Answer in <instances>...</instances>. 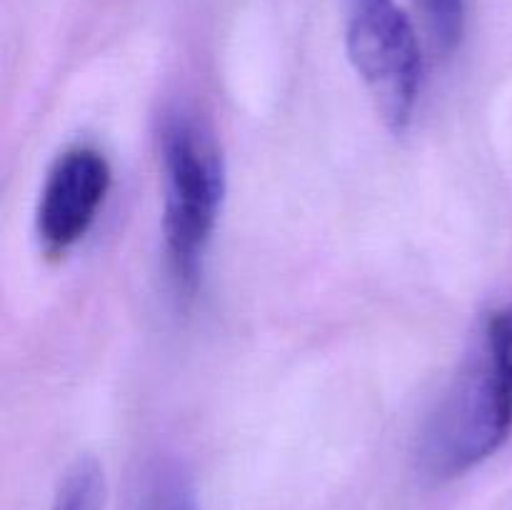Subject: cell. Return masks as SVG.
<instances>
[{
  "instance_id": "4",
  "label": "cell",
  "mask_w": 512,
  "mask_h": 510,
  "mask_svg": "<svg viewBox=\"0 0 512 510\" xmlns=\"http://www.w3.org/2000/svg\"><path fill=\"white\" fill-rule=\"evenodd\" d=\"M113 185L108 158L93 145H73L50 165L35 205L40 250L63 258L93 228Z\"/></svg>"
},
{
  "instance_id": "6",
  "label": "cell",
  "mask_w": 512,
  "mask_h": 510,
  "mask_svg": "<svg viewBox=\"0 0 512 510\" xmlns=\"http://www.w3.org/2000/svg\"><path fill=\"white\" fill-rule=\"evenodd\" d=\"M425 28L440 53H450L463 38L465 0H418Z\"/></svg>"
},
{
  "instance_id": "3",
  "label": "cell",
  "mask_w": 512,
  "mask_h": 510,
  "mask_svg": "<svg viewBox=\"0 0 512 510\" xmlns=\"http://www.w3.org/2000/svg\"><path fill=\"white\" fill-rule=\"evenodd\" d=\"M348 58L375 100H403L423 83L413 23L395 0H348Z\"/></svg>"
},
{
  "instance_id": "5",
  "label": "cell",
  "mask_w": 512,
  "mask_h": 510,
  "mask_svg": "<svg viewBox=\"0 0 512 510\" xmlns=\"http://www.w3.org/2000/svg\"><path fill=\"white\" fill-rule=\"evenodd\" d=\"M108 480L103 465L90 455L75 460L65 470L48 510H105Z\"/></svg>"
},
{
  "instance_id": "7",
  "label": "cell",
  "mask_w": 512,
  "mask_h": 510,
  "mask_svg": "<svg viewBox=\"0 0 512 510\" xmlns=\"http://www.w3.org/2000/svg\"><path fill=\"white\" fill-rule=\"evenodd\" d=\"M143 510H198V505L188 480L178 470H163L150 485Z\"/></svg>"
},
{
  "instance_id": "1",
  "label": "cell",
  "mask_w": 512,
  "mask_h": 510,
  "mask_svg": "<svg viewBox=\"0 0 512 510\" xmlns=\"http://www.w3.org/2000/svg\"><path fill=\"white\" fill-rule=\"evenodd\" d=\"M512 433V298L485 313L478 335L430 415L420 465L453 480L493 458Z\"/></svg>"
},
{
  "instance_id": "2",
  "label": "cell",
  "mask_w": 512,
  "mask_h": 510,
  "mask_svg": "<svg viewBox=\"0 0 512 510\" xmlns=\"http://www.w3.org/2000/svg\"><path fill=\"white\" fill-rule=\"evenodd\" d=\"M163 170V240L178 290L193 295L223 210L225 160L213 133L188 110L165 115L158 135Z\"/></svg>"
}]
</instances>
